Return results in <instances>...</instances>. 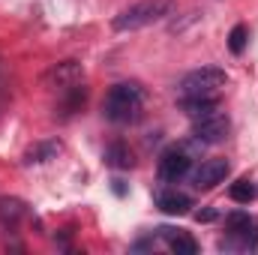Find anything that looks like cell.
I'll return each mask as SVG.
<instances>
[{"mask_svg":"<svg viewBox=\"0 0 258 255\" xmlns=\"http://www.w3.org/2000/svg\"><path fill=\"white\" fill-rule=\"evenodd\" d=\"M141 105H144V93L138 84H114L102 102V114L111 123H132L138 120Z\"/></svg>","mask_w":258,"mask_h":255,"instance_id":"obj_1","label":"cell"},{"mask_svg":"<svg viewBox=\"0 0 258 255\" xmlns=\"http://www.w3.org/2000/svg\"><path fill=\"white\" fill-rule=\"evenodd\" d=\"M171 12H174V0H138V3H132L129 9H123V12L111 21V27H114L117 33L141 30V27H147V24H156V21L168 18Z\"/></svg>","mask_w":258,"mask_h":255,"instance_id":"obj_2","label":"cell"},{"mask_svg":"<svg viewBox=\"0 0 258 255\" xmlns=\"http://www.w3.org/2000/svg\"><path fill=\"white\" fill-rule=\"evenodd\" d=\"M228 75L216 66H201L183 75L180 81V96H216L222 87H225Z\"/></svg>","mask_w":258,"mask_h":255,"instance_id":"obj_3","label":"cell"},{"mask_svg":"<svg viewBox=\"0 0 258 255\" xmlns=\"http://www.w3.org/2000/svg\"><path fill=\"white\" fill-rule=\"evenodd\" d=\"M189 168H192L189 153H186V150L171 147V150H165V153H162V159H159V180H165V183H177L180 177H186V174H189Z\"/></svg>","mask_w":258,"mask_h":255,"instance_id":"obj_4","label":"cell"},{"mask_svg":"<svg viewBox=\"0 0 258 255\" xmlns=\"http://www.w3.org/2000/svg\"><path fill=\"white\" fill-rule=\"evenodd\" d=\"M228 117H222V114H207V117H201V120H195V138L201 141V144H219V141H225L228 138Z\"/></svg>","mask_w":258,"mask_h":255,"instance_id":"obj_5","label":"cell"},{"mask_svg":"<svg viewBox=\"0 0 258 255\" xmlns=\"http://www.w3.org/2000/svg\"><path fill=\"white\" fill-rule=\"evenodd\" d=\"M228 177V162L225 159H207V162H201L198 165V171H195V186L198 189H213L216 183H222Z\"/></svg>","mask_w":258,"mask_h":255,"instance_id":"obj_6","label":"cell"},{"mask_svg":"<svg viewBox=\"0 0 258 255\" xmlns=\"http://www.w3.org/2000/svg\"><path fill=\"white\" fill-rule=\"evenodd\" d=\"M180 108H183L192 120H201V117H207V114H216L219 99H216V96H180Z\"/></svg>","mask_w":258,"mask_h":255,"instance_id":"obj_7","label":"cell"},{"mask_svg":"<svg viewBox=\"0 0 258 255\" xmlns=\"http://www.w3.org/2000/svg\"><path fill=\"white\" fill-rule=\"evenodd\" d=\"M156 207H159L162 213H174V216H180V213H186V210L192 207V198L183 195V192L165 189V192H156Z\"/></svg>","mask_w":258,"mask_h":255,"instance_id":"obj_8","label":"cell"},{"mask_svg":"<svg viewBox=\"0 0 258 255\" xmlns=\"http://www.w3.org/2000/svg\"><path fill=\"white\" fill-rule=\"evenodd\" d=\"M48 81H54L60 90H69V87L81 84V66L75 63V60H66V63H60L57 69L48 72Z\"/></svg>","mask_w":258,"mask_h":255,"instance_id":"obj_9","label":"cell"},{"mask_svg":"<svg viewBox=\"0 0 258 255\" xmlns=\"http://www.w3.org/2000/svg\"><path fill=\"white\" fill-rule=\"evenodd\" d=\"M159 231H162V237L168 240L171 252H177V255H195V252H198V243H195L189 234L174 231V228H159Z\"/></svg>","mask_w":258,"mask_h":255,"instance_id":"obj_10","label":"cell"},{"mask_svg":"<svg viewBox=\"0 0 258 255\" xmlns=\"http://www.w3.org/2000/svg\"><path fill=\"white\" fill-rule=\"evenodd\" d=\"M57 153H60V141H39V144L27 147V153H24V162H27V165H39V162H48V159H54Z\"/></svg>","mask_w":258,"mask_h":255,"instance_id":"obj_11","label":"cell"},{"mask_svg":"<svg viewBox=\"0 0 258 255\" xmlns=\"http://www.w3.org/2000/svg\"><path fill=\"white\" fill-rule=\"evenodd\" d=\"M105 162H108L111 168H129V165H132V153H129V147L123 141H111V144L105 147Z\"/></svg>","mask_w":258,"mask_h":255,"instance_id":"obj_12","label":"cell"},{"mask_svg":"<svg viewBox=\"0 0 258 255\" xmlns=\"http://www.w3.org/2000/svg\"><path fill=\"white\" fill-rule=\"evenodd\" d=\"M0 216H3L6 225H15L24 216V204L18 198H0Z\"/></svg>","mask_w":258,"mask_h":255,"instance_id":"obj_13","label":"cell"},{"mask_svg":"<svg viewBox=\"0 0 258 255\" xmlns=\"http://www.w3.org/2000/svg\"><path fill=\"white\" fill-rule=\"evenodd\" d=\"M246 36H249L246 24H234V27H231V33H228V48H231V54H243Z\"/></svg>","mask_w":258,"mask_h":255,"instance_id":"obj_14","label":"cell"},{"mask_svg":"<svg viewBox=\"0 0 258 255\" xmlns=\"http://www.w3.org/2000/svg\"><path fill=\"white\" fill-rule=\"evenodd\" d=\"M231 198L240 201V204H249V201L255 198V186H252L249 180H237V183L231 186Z\"/></svg>","mask_w":258,"mask_h":255,"instance_id":"obj_15","label":"cell"},{"mask_svg":"<svg viewBox=\"0 0 258 255\" xmlns=\"http://www.w3.org/2000/svg\"><path fill=\"white\" fill-rule=\"evenodd\" d=\"M213 216H216V213H213V210H204V213H198V222H210V219H213Z\"/></svg>","mask_w":258,"mask_h":255,"instance_id":"obj_16","label":"cell"}]
</instances>
